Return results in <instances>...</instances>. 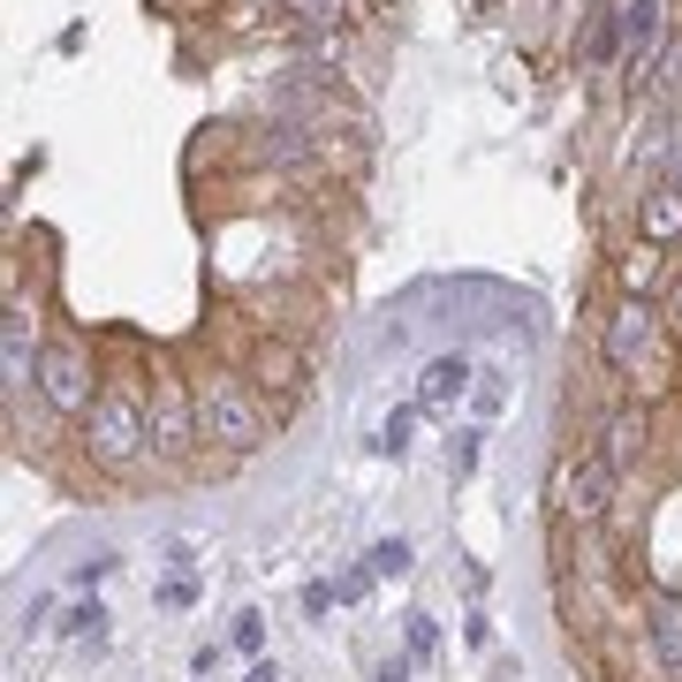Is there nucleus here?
I'll list each match as a JSON object with an SVG mask.
<instances>
[{"label":"nucleus","instance_id":"f257e3e1","mask_svg":"<svg viewBox=\"0 0 682 682\" xmlns=\"http://www.w3.org/2000/svg\"><path fill=\"white\" fill-rule=\"evenodd\" d=\"M599 364L630 387V394H644V410H652V402L675 394V380H682V341L668 334L660 303L614 297V303H606V319H599Z\"/></svg>","mask_w":682,"mask_h":682},{"label":"nucleus","instance_id":"f03ea898","mask_svg":"<svg viewBox=\"0 0 682 682\" xmlns=\"http://www.w3.org/2000/svg\"><path fill=\"white\" fill-rule=\"evenodd\" d=\"M190 387H198V432H205V448L220 463H243L281 432V410L258 394V380L243 364H198Z\"/></svg>","mask_w":682,"mask_h":682},{"label":"nucleus","instance_id":"7ed1b4c3","mask_svg":"<svg viewBox=\"0 0 682 682\" xmlns=\"http://www.w3.org/2000/svg\"><path fill=\"white\" fill-rule=\"evenodd\" d=\"M77 448H84V463L107 470V478H129V470L152 455V425H144V372H107V394L91 402V418L77 425Z\"/></svg>","mask_w":682,"mask_h":682},{"label":"nucleus","instance_id":"20e7f679","mask_svg":"<svg viewBox=\"0 0 682 682\" xmlns=\"http://www.w3.org/2000/svg\"><path fill=\"white\" fill-rule=\"evenodd\" d=\"M144 425H152V463H198V448H205V432H198V387L190 372L174 364V357H152V372H144Z\"/></svg>","mask_w":682,"mask_h":682},{"label":"nucleus","instance_id":"39448f33","mask_svg":"<svg viewBox=\"0 0 682 682\" xmlns=\"http://www.w3.org/2000/svg\"><path fill=\"white\" fill-rule=\"evenodd\" d=\"M107 394V372H99V349L84 334H53L39 349V402L61 418V425H84L91 402Z\"/></svg>","mask_w":682,"mask_h":682},{"label":"nucleus","instance_id":"423d86ee","mask_svg":"<svg viewBox=\"0 0 682 682\" xmlns=\"http://www.w3.org/2000/svg\"><path fill=\"white\" fill-rule=\"evenodd\" d=\"M614 493H622V470L606 463L599 448H584V455H561V463H554V485H546V501H554V523H561V531H599V523L614 515Z\"/></svg>","mask_w":682,"mask_h":682},{"label":"nucleus","instance_id":"0eeeda50","mask_svg":"<svg viewBox=\"0 0 682 682\" xmlns=\"http://www.w3.org/2000/svg\"><path fill=\"white\" fill-rule=\"evenodd\" d=\"M243 372L258 380V394L289 418L303 394H311V357H303L297 334H251V349H243Z\"/></svg>","mask_w":682,"mask_h":682},{"label":"nucleus","instance_id":"6e6552de","mask_svg":"<svg viewBox=\"0 0 682 682\" xmlns=\"http://www.w3.org/2000/svg\"><path fill=\"white\" fill-rule=\"evenodd\" d=\"M39 319L31 303L8 297V319H0V394H8V418L23 410V394H39Z\"/></svg>","mask_w":682,"mask_h":682},{"label":"nucleus","instance_id":"1a4fd4ad","mask_svg":"<svg viewBox=\"0 0 682 682\" xmlns=\"http://www.w3.org/2000/svg\"><path fill=\"white\" fill-rule=\"evenodd\" d=\"M599 455H606V463L630 478V470H638L644 455H652V410H644V402L614 410V418H606V432H599Z\"/></svg>","mask_w":682,"mask_h":682},{"label":"nucleus","instance_id":"9d476101","mask_svg":"<svg viewBox=\"0 0 682 682\" xmlns=\"http://www.w3.org/2000/svg\"><path fill=\"white\" fill-rule=\"evenodd\" d=\"M614 281H622V297H644V303H660V289L675 281V265H668V251L660 243H630V251L614 258Z\"/></svg>","mask_w":682,"mask_h":682},{"label":"nucleus","instance_id":"9b49d317","mask_svg":"<svg viewBox=\"0 0 682 682\" xmlns=\"http://www.w3.org/2000/svg\"><path fill=\"white\" fill-rule=\"evenodd\" d=\"M638 235H644V243H660V251L682 243V190H675V182H652V190L638 198Z\"/></svg>","mask_w":682,"mask_h":682},{"label":"nucleus","instance_id":"f8f14e48","mask_svg":"<svg viewBox=\"0 0 682 682\" xmlns=\"http://www.w3.org/2000/svg\"><path fill=\"white\" fill-rule=\"evenodd\" d=\"M630 46H622V8L606 0V8H592V23H584V39H576V69H614Z\"/></svg>","mask_w":682,"mask_h":682},{"label":"nucleus","instance_id":"ddd939ff","mask_svg":"<svg viewBox=\"0 0 682 682\" xmlns=\"http://www.w3.org/2000/svg\"><path fill=\"white\" fill-rule=\"evenodd\" d=\"M470 394V357H432L418 380V410H455Z\"/></svg>","mask_w":682,"mask_h":682},{"label":"nucleus","instance_id":"4468645a","mask_svg":"<svg viewBox=\"0 0 682 682\" xmlns=\"http://www.w3.org/2000/svg\"><path fill=\"white\" fill-rule=\"evenodd\" d=\"M69 638H84V644H107V606L99 599H84V606H69V622H61Z\"/></svg>","mask_w":682,"mask_h":682},{"label":"nucleus","instance_id":"2eb2a0df","mask_svg":"<svg viewBox=\"0 0 682 682\" xmlns=\"http://www.w3.org/2000/svg\"><path fill=\"white\" fill-rule=\"evenodd\" d=\"M364 569H372V576H410V539H380V546L364 554Z\"/></svg>","mask_w":682,"mask_h":682},{"label":"nucleus","instance_id":"dca6fc26","mask_svg":"<svg viewBox=\"0 0 682 682\" xmlns=\"http://www.w3.org/2000/svg\"><path fill=\"white\" fill-rule=\"evenodd\" d=\"M402 644H410V660H432V644H440V622H432V614H410V622H402Z\"/></svg>","mask_w":682,"mask_h":682},{"label":"nucleus","instance_id":"f3484780","mask_svg":"<svg viewBox=\"0 0 682 682\" xmlns=\"http://www.w3.org/2000/svg\"><path fill=\"white\" fill-rule=\"evenodd\" d=\"M478 440H485L478 425H463L455 440H448V470H455V478H470V470H478Z\"/></svg>","mask_w":682,"mask_h":682},{"label":"nucleus","instance_id":"a211bd4d","mask_svg":"<svg viewBox=\"0 0 682 682\" xmlns=\"http://www.w3.org/2000/svg\"><path fill=\"white\" fill-rule=\"evenodd\" d=\"M410 425H418V410H394V418L380 425V440H372V448H380V455H402V448H410Z\"/></svg>","mask_w":682,"mask_h":682},{"label":"nucleus","instance_id":"6ab92c4d","mask_svg":"<svg viewBox=\"0 0 682 682\" xmlns=\"http://www.w3.org/2000/svg\"><path fill=\"white\" fill-rule=\"evenodd\" d=\"M114 569H122V554H91V561H77V569H69V584H77V592H91V584H107Z\"/></svg>","mask_w":682,"mask_h":682},{"label":"nucleus","instance_id":"aec40b11","mask_svg":"<svg viewBox=\"0 0 682 682\" xmlns=\"http://www.w3.org/2000/svg\"><path fill=\"white\" fill-rule=\"evenodd\" d=\"M190 599H198V584H190V569H174L168 584H160V606H168V614H182Z\"/></svg>","mask_w":682,"mask_h":682},{"label":"nucleus","instance_id":"412c9836","mask_svg":"<svg viewBox=\"0 0 682 682\" xmlns=\"http://www.w3.org/2000/svg\"><path fill=\"white\" fill-rule=\"evenodd\" d=\"M228 644H235V652H258V644H265V614H235Z\"/></svg>","mask_w":682,"mask_h":682},{"label":"nucleus","instance_id":"4be33fe9","mask_svg":"<svg viewBox=\"0 0 682 682\" xmlns=\"http://www.w3.org/2000/svg\"><path fill=\"white\" fill-rule=\"evenodd\" d=\"M660 319H668V334L682 341V265H675V281L660 289Z\"/></svg>","mask_w":682,"mask_h":682},{"label":"nucleus","instance_id":"5701e85b","mask_svg":"<svg viewBox=\"0 0 682 682\" xmlns=\"http://www.w3.org/2000/svg\"><path fill=\"white\" fill-rule=\"evenodd\" d=\"M334 584H303V614H311V622H319V614H327V606H334Z\"/></svg>","mask_w":682,"mask_h":682},{"label":"nucleus","instance_id":"b1692460","mask_svg":"<svg viewBox=\"0 0 682 682\" xmlns=\"http://www.w3.org/2000/svg\"><path fill=\"white\" fill-rule=\"evenodd\" d=\"M334 592H341V599H364V592H372V569H349V576H341Z\"/></svg>","mask_w":682,"mask_h":682},{"label":"nucleus","instance_id":"393cba45","mask_svg":"<svg viewBox=\"0 0 682 682\" xmlns=\"http://www.w3.org/2000/svg\"><path fill=\"white\" fill-rule=\"evenodd\" d=\"M372 682H410V660H380V675Z\"/></svg>","mask_w":682,"mask_h":682},{"label":"nucleus","instance_id":"a878e982","mask_svg":"<svg viewBox=\"0 0 682 682\" xmlns=\"http://www.w3.org/2000/svg\"><path fill=\"white\" fill-rule=\"evenodd\" d=\"M668 182H675V190H682V137H675V144H668Z\"/></svg>","mask_w":682,"mask_h":682},{"label":"nucleus","instance_id":"bb28decb","mask_svg":"<svg viewBox=\"0 0 682 682\" xmlns=\"http://www.w3.org/2000/svg\"><path fill=\"white\" fill-rule=\"evenodd\" d=\"M243 682H281V668H273V660H258V668H251Z\"/></svg>","mask_w":682,"mask_h":682}]
</instances>
